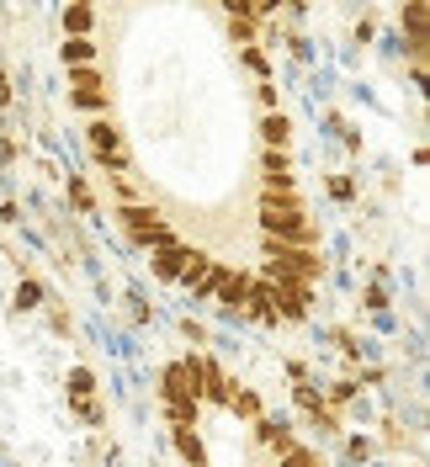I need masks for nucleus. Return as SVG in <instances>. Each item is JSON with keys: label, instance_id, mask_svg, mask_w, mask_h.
<instances>
[{"label": "nucleus", "instance_id": "nucleus-5", "mask_svg": "<svg viewBox=\"0 0 430 467\" xmlns=\"http://www.w3.org/2000/svg\"><path fill=\"white\" fill-rule=\"evenodd\" d=\"M260 192H292V160H287V149H266L260 154Z\"/></svg>", "mask_w": 430, "mask_h": 467}, {"label": "nucleus", "instance_id": "nucleus-24", "mask_svg": "<svg viewBox=\"0 0 430 467\" xmlns=\"http://www.w3.org/2000/svg\"><path fill=\"white\" fill-rule=\"evenodd\" d=\"M5 101H11V90H5V75H0V107H5Z\"/></svg>", "mask_w": 430, "mask_h": 467}, {"label": "nucleus", "instance_id": "nucleus-17", "mask_svg": "<svg viewBox=\"0 0 430 467\" xmlns=\"http://www.w3.org/2000/svg\"><path fill=\"white\" fill-rule=\"evenodd\" d=\"M69 202L80 207V213H96V197H90V186L80 175H69Z\"/></svg>", "mask_w": 430, "mask_h": 467}, {"label": "nucleus", "instance_id": "nucleus-21", "mask_svg": "<svg viewBox=\"0 0 430 467\" xmlns=\"http://www.w3.org/2000/svg\"><path fill=\"white\" fill-rule=\"evenodd\" d=\"M245 64H250V69H256L260 80H266V54H260L256 43H245Z\"/></svg>", "mask_w": 430, "mask_h": 467}, {"label": "nucleus", "instance_id": "nucleus-23", "mask_svg": "<svg viewBox=\"0 0 430 467\" xmlns=\"http://www.w3.org/2000/svg\"><path fill=\"white\" fill-rule=\"evenodd\" d=\"M298 404H303V409H314V404H324V399H319V393L309 388V382H298Z\"/></svg>", "mask_w": 430, "mask_h": 467}, {"label": "nucleus", "instance_id": "nucleus-4", "mask_svg": "<svg viewBox=\"0 0 430 467\" xmlns=\"http://www.w3.org/2000/svg\"><path fill=\"white\" fill-rule=\"evenodd\" d=\"M271 282H277V276H271ZM271 303H277L282 319H303V314L314 308V282H277V297H271Z\"/></svg>", "mask_w": 430, "mask_h": 467}, {"label": "nucleus", "instance_id": "nucleus-12", "mask_svg": "<svg viewBox=\"0 0 430 467\" xmlns=\"http://www.w3.org/2000/svg\"><path fill=\"white\" fill-rule=\"evenodd\" d=\"M58 58L64 64H96V43L90 37H69V43H58Z\"/></svg>", "mask_w": 430, "mask_h": 467}, {"label": "nucleus", "instance_id": "nucleus-11", "mask_svg": "<svg viewBox=\"0 0 430 467\" xmlns=\"http://www.w3.org/2000/svg\"><path fill=\"white\" fill-rule=\"evenodd\" d=\"M64 32L69 37H90L96 32V11L90 5H64Z\"/></svg>", "mask_w": 430, "mask_h": 467}, {"label": "nucleus", "instance_id": "nucleus-2", "mask_svg": "<svg viewBox=\"0 0 430 467\" xmlns=\"http://www.w3.org/2000/svg\"><path fill=\"white\" fill-rule=\"evenodd\" d=\"M117 218H122V229H128V239L133 244H143V250H160V244H171L175 229L154 213V207H143V202H122L117 207Z\"/></svg>", "mask_w": 430, "mask_h": 467}, {"label": "nucleus", "instance_id": "nucleus-9", "mask_svg": "<svg viewBox=\"0 0 430 467\" xmlns=\"http://www.w3.org/2000/svg\"><path fill=\"white\" fill-rule=\"evenodd\" d=\"M256 436H260V446H271V451H292V446H298L292 425H282V420H266V414L256 420Z\"/></svg>", "mask_w": 430, "mask_h": 467}, {"label": "nucleus", "instance_id": "nucleus-14", "mask_svg": "<svg viewBox=\"0 0 430 467\" xmlns=\"http://www.w3.org/2000/svg\"><path fill=\"white\" fill-rule=\"evenodd\" d=\"M175 446H181V457H186V462H207V451H202V441H197L192 425H175Z\"/></svg>", "mask_w": 430, "mask_h": 467}, {"label": "nucleus", "instance_id": "nucleus-3", "mask_svg": "<svg viewBox=\"0 0 430 467\" xmlns=\"http://www.w3.org/2000/svg\"><path fill=\"white\" fill-rule=\"evenodd\" d=\"M86 133H90V149H96V160H101L107 171H128V154H122V133H117L107 117H96Z\"/></svg>", "mask_w": 430, "mask_h": 467}, {"label": "nucleus", "instance_id": "nucleus-6", "mask_svg": "<svg viewBox=\"0 0 430 467\" xmlns=\"http://www.w3.org/2000/svg\"><path fill=\"white\" fill-rule=\"evenodd\" d=\"M192 261V244H181V239H171V244H160L154 255H149V265H154V276L160 282H175L181 276V265Z\"/></svg>", "mask_w": 430, "mask_h": 467}, {"label": "nucleus", "instance_id": "nucleus-10", "mask_svg": "<svg viewBox=\"0 0 430 467\" xmlns=\"http://www.w3.org/2000/svg\"><path fill=\"white\" fill-rule=\"evenodd\" d=\"M260 139H266V149H287L292 144V122L282 112H266L260 117Z\"/></svg>", "mask_w": 430, "mask_h": 467}, {"label": "nucleus", "instance_id": "nucleus-13", "mask_svg": "<svg viewBox=\"0 0 430 467\" xmlns=\"http://www.w3.org/2000/svg\"><path fill=\"white\" fill-rule=\"evenodd\" d=\"M69 101H75L80 112H101V107H107V86H69Z\"/></svg>", "mask_w": 430, "mask_h": 467}, {"label": "nucleus", "instance_id": "nucleus-1", "mask_svg": "<svg viewBox=\"0 0 430 467\" xmlns=\"http://www.w3.org/2000/svg\"><path fill=\"white\" fill-rule=\"evenodd\" d=\"M260 276H277V282H319L324 276V261L303 244H287V239H271L266 234V255L256 265Z\"/></svg>", "mask_w": 430, "mask_h": 467}, {"label": "nucleus", "instance_id": "nucleus-15", "mask_svg": "<svg viewBox=\"0 0 430 467\" xmlns=\"http://www.w3.org/2000/svg\"><path fill=\"white\" fill-rule=\"evenodd\" d=\"M229 409H234V414H239V420H260V414H266V409H260V399H256V393H239V388H234V393H229Z\"/></svg>", "mask_w": 430, "mask_h": 467}, {"label": "nucleus", "instance_id": "nucleus-8", "mask_svg": "<svg viewBox=\"0 0 430 467\" xmlns=\"http://www.w3.org/2000/svg\"><path fill=\"white\" fill-rule=\"evenodd\" d=\"M197 378H202V393H207V399H218V404H229L234 382H229V372H224L218 361H197Z\"/></svg>", "mask_w": 430, "mask_h": 467}, {"label": "nucleus", "instance_id": "nucleus-7", "mask_svg": "<svg viewBox=\"0 0 430 467\" xmlns=\"http://www.w3.org/2000/svg\"><path fill=\"white\" fill-rule=\"evenodd\" d=\"M245 287H250V271H229V265H218L213 297H218L224 308H239V303H245Z\"/></svg>", "mask_w": 430, "mask_h": 467}, {"label": "nucleus", "instance_id": "nucleus-22", "mask_svg": "<svg viewBox=\"0 0 430 467\" xmlns=\"http://www.w3.org/2000/svg\"><path fill=\"white\" fill-rule=\"evenodd\" d=\"M16 297H22V308H37V303H43V287H37V282H22Z\"/></svg>", "mask_w": 430, "mask_h": 467}, {"label": "nucleus", "instance_id": "nucleus-18", "mask_svg": "<svg viewBox=\"0 0 430 467\" xmlns=\"http://www.w3.org/2000/svg\"><path fill=\"white\" fill-rule=\"evenodd\" d=\"M69 86H107L96 64H69Z\"/></svg>", "mask_w": 430, "mask_h": 467}, {"label": "nucleus", "instance_id": "nucleus-19", "mask_svg": "<svg viewBox=\"0 0 430 467\" xmlns=\"http://www.w3.org/2000/svg\"><path fill=\"white\" fill-rule=\"evenodd\" d=\"M90 388H96V378H90L86 367H80V372H69V399H75V404H80V399H90Z\"/></svg>", "mask_w": 430, "mask_h": 467}, {"label": "nucleus", "instance_id": "nucleus-16", "mask_svg": "<svg viewBox=\"0 0 430 467\" xmlns=\"http://www.w3.org/2000/svg\"><path fill=\"white\" fill-rule=\"evenodd\" d=\"M282 467H324V457L309 446H292V451H282Z\"/></svg>", "mask_w": 430, "mask_h": 467}, {"label": "nucleus", "instance_id": "nucleus-20", "mask_svg": "<svg viewBox=\"0 0 430 467\" xmlns=\"http://www.w3.org/2000/svg\"><path fill=\"white\" fill-rule=\"evenodd\" d=\"M229 37H239V43H256V16H229Z\"/></svg>", "mask_w": 430, "mask_h": 467}, {"label": "nucleus", "instance_id": "nucleus-26", "mask_svg": "<svg viewBox=\"0 0 430 467\" xmlns=\"http://www.w3.org/2000/svg\"><path fill=\"white\" fill-rule=\"evenodd\" d=\"M192 467H207V462H192Z\"/></svg>", "mask_w": 430, "mask_h": 467}, {"label": "nucleus", "instance_id": "nucleus-25", "mask_svg": "<svg viewBox=\"0 0 430 467\" xmlns=\"http://www.w3.org/2000/svg\"><path fill=\"white\" fill-rule=\"evenodd\" d=\"M69 5H90V0H69Z\"/></svg>", "mask_w": 430, "mask_h": 467}]
</instances>
